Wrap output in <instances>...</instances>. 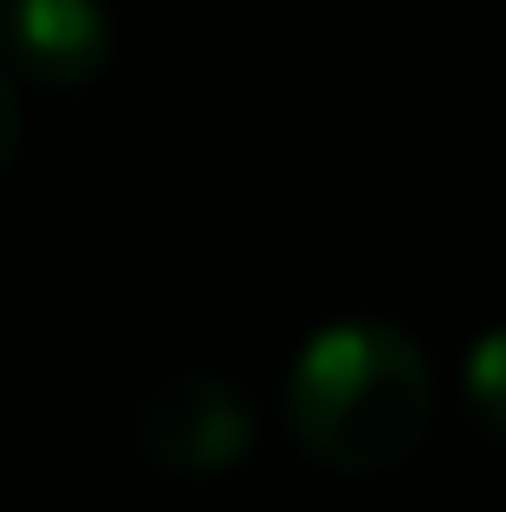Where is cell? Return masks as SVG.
Listing matches in <instances>:
<instances>
[{
    "mask_svg": "<svg viewBox=\"0 0 506 512\" xmlns=\"http://www.w3.org/2000/svg\"><path fill=\"white\" fill-rule=\"evenodd\" d=\"M13 150H20V104H13V85H7V72H0V175H7Z\"/></svg>",
    "mask_w": 506,
    "mask_h": 512,
    "instance_id": "5",
    "label": "cell"
},
{
    "mask_svg": "<svg viewBox=\"0 0 506 512\" xmlns=\"http://www.w3.org/2000/svg\"><path fill=\"white\" fill-rule=\"evenodd\" d=\"M286 422L312 461L338 474H383L409 461L435 422L429 357L383 318L325 325L286 376Z\"/></svg>",
    "mask_w": 506,
    "mask_h": 512,
    "instance_id": "1",
    "label": "cell"
},
{
    "mask_svg": "<svg viewBox=\"0 0 506 512\" xmlns=\"http://www.w3.org/2000/svg\"><path fill=\"white\" fill-rule=\"evenodd\" d=\"M143 454L169 474H221L253 448V409L221 376H176L143 402Z\"/></svg>",
    "mask_w": 506,
    "mask_h": 512,
    "instance_id": "2",
    "label": "cell"
},
{
    "mask_svg": "<svg viewBox=\"0 0 506 512\" xmlns=\"http://www.w3.org/2000/svg\"><path fill=\"white\" fill-rule=\"evenodd\" d=\"M0 39L33 85H85L111 59V20L98 0H0Z\"/></svg>",
    "mask_w": 506,
    "mask_h": 512,
    "instance_id": "3",
    "label": "cell"
},
{
    "mask_svg": "<svg viewBox=\"0 0 506 512\" xmlns=\"http://www.w3.org/2000/svg\"><path fill=\"white\" fill-rule=\"evenodd\" d=\"M468 402H474L487 435L506 441V325L487 331V338L468 350Z\"/></svg>",
    "mask_w": 506,
    "mask_h": 512,
    "instance_id": "4",
    "label": "cell"
}]
</instances>
